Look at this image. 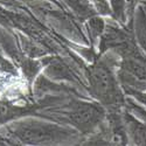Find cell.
<instances>
[{"instance_id":"6da1fadb","label":"cell","mask_w":146,"mask_h":146,"mask_svg":"<svg viewBox=\"0 0 146 146\" xmlns=\"http://www.w3.org/2000/svg\"><path fill=\"white\" fill-rule=\"evenodd\" d=\"M94 89L103 98H110L115 94V84L110 74L104 68H96L92 72Z\"/></svg>"},{"instance_id":"7a4b0ae2","label":"cell","mask_w":146,"mask_h":146,"mask_svg":"<svg viewBox=\"0 0 146 146\" xmlns=\"http://www.w3.org/2000/svg\"><path fill=\"white\" fill-rule=\"evenodd\" d=\"M100 113L92 106H83L72 115V118L77 124H92L94 121L98 118Z\"/></svg>"}]
</instances>
